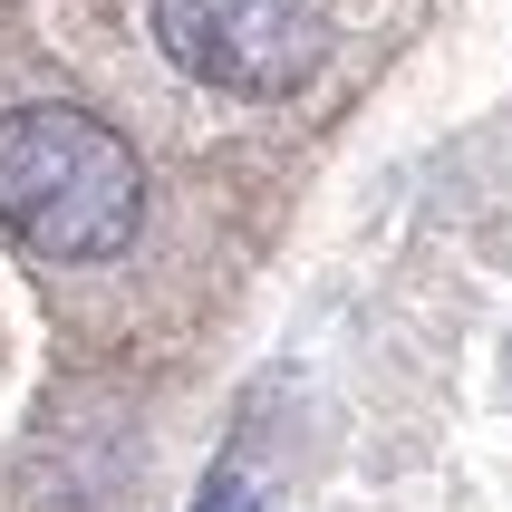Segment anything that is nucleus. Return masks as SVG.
I'll use <instances>...</instances> for the list:
<instances>
[{"instance_id":"1","label":"nucleus","mask_w":512,"mask_h":512,"mask_svg":"<svg viewBox=\"0 0 512 512\" xmlns=\"http://www.w3.org/2000/svg\"><path fill=\"white\" fill-rule=\"evenodd\" d=\"M0 223L39 261H116L145 223V165L107 116L39 97L0 116Z\"/></svg>"},{"instance_id":"2","label":"nucleus","mask_w":512,"mask_h":512,"mask_svg":"<svg viewBox=\"0 0 512 512\" xmlns=\"http://www.w3.org/2000/svg\"><path fill=\"white\" fill-rule=\"evenodd\" d=\"M155 39L184 78L223 97H300L329 58L319 0H155Z\"/></svg>"},{"instance_id":"3","label":"nucleus","mask_w":512,"mask_h":512,"mask_svg":"<svg viewBox=\"0 0 512 512\" xmlns=\"http://www.w3.org/2000/svg\"><path fill=\"white\" fill-rule=\"evenodd\" d=\"M194 512H261V493L242 484V464H223V474H213V484L194 493Z\"/></svg>"}]
</instances>
